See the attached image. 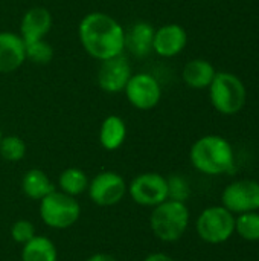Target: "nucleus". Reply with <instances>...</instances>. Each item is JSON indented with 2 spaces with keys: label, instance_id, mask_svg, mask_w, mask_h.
<instances>
[{
  "label": "nucleus",
  "instance_id": "1",
  "mask_svg": "<svg viewBox=\"0 0 259 261\" xmlns=\"http://www.w3.org/2000/svg\"><path fill=\"white\" fill-rule=\"evenodd\" d=\"M78 35L82 49L98 61L122 55L125 50V29L107 12L93 11L84 15Z\"/></svg>",
  "mask_w": 259,
  "mask_h": 261
},
{
  "label": "nucleus",
  "instance_id": "2",
  "mask_svg": "<svg viewBox=\"0 0 259 261\" xmlns=\"http://www.w3.org/2000/svg\"><path fill=\"white\" fill-rule=\"evenodd\" d=\"M189 159L197 171L208 176L226 174L235 164L231 142L218 135H206L197 139L191 147Z\"/></svg>",
  "mask_w": 259,
  "mask_h": 261
},
{
  "label": "nucleus",
  "instance_id": "3",
  "mask_svg": "<svg viewBox=\"0 0 259 261\" xmlns=\"http://www.w3.org/2000/svg\"><path fill=\"white\" fill-rule=\"evenodd\" d=\"M151 210L150 226L156 239L163 243H174L185 236L191 219L186 203L166 199Z\"/></svg>",
  "mask_w": 259,
  "mask_h": 261
},
{
  "label": "nucleus",
  "instance_id": "4",
  "mask_svg": "<svg viewBox=\"0 0 259 261\" xmlns=\"http://www.w3.org/2000/svg\"><path fill=\"white\" fill-rule=\"evenodd\" d=\"M208 89L211 104L218 113L232 116L243 110L247 99V90L235 73L217 72Z\"/></svg>",
  "mask_w": 259,
  "mask_h": 261
},
{
  "label": "nucleus",
  "instance_id": "5",
  "mask_svg": "<svg viewBox=\"0 0 259 261\" xmlns=\"http://www.w3.org/2000/svg\"><path fill=\"white\" fill-rule=\"evenodd\" d=\"M38 211L41 222L58 231L72 228L81 217V206L76 202V197L67 196L60 190H55L41 199Z\"/></svg>",
  "mask_w": 259,
  "mask_h": 261
},
{
  "label": "nucleus",
  "instance_id": "6",
  "mask_svg": "<svg viewBox=\"0 0 259 261\" xmlns=\"http://www.w3.org/2000/svg\"><path fill=\"white\" fill-rule=\"evenodd\" d=\"M195 231L205 243L221 245L235 234V214L223 205L209 206L197 217Z\"/></svg>",
  "mask_w": 259,
  "mask_h": 261
},
{
  "label": "nucleus",
  "instance_id": "7",
  "mask_svg": "<svg viewBox=\"0 0 259 261\" xmlns=\"http://www.w3.org/2000/svg\"><path fill=\"white\" fill-rule=\"evenodd\" d=\"M87 193L95 205L108 208L124 200L128 193V184L119 173L102 171L90 179Z\"/></svg>",
  "mask_w": 259,
  "mask_h": 261
},
{
  "label": "nucleus",
  "instance_id": "8",
  "mask_svg": "<svg viewBox=\"0 0 259 261\" xmlns=\"http://www.w3.org/2000/svg\"><path fill=\"white\" fill-rule=\"evenodd\" d=\"M131 200L145 208H154L168 199L166 177L159 173H142L131 179L128 193Z\"/></svg>",
  "mask_w": 259,
  "mask_h": 261
},
{
  "label": "nucleus",
  "instance_id": "9",
  "mask_svg": "<svg viewBox=\"0 0 259 261\" xmlns=\"http://www.w3.org/2000/svg\"><path fill=\"white\" fill-rule=\"evenodd\" d=\"M124 93L128 102L137 110H151L162 99V86L156 76L147 72L133 73Z\"/></svg>",
  "mask_w": 259,
  "mask_h": 261
},
{
  "label": "nucleus",
  "instance_id": "10",
  "mask_svg": "<svg viewBox=\"0 0 259 261\" xmlns=\"http://www.w3.org/2000/svg\"><path fill=\"white\" fill-rule=\"evenodd\" d=\"M221 205L232 214L259 211V182L240 179L229 184L221 194Z\"/></svg>",
  "mask_w": 259,
  "mask_h": 261
},
{
  "label": "nucleus",
  "instance_id": "11",
  "mask_svg": "<svg viewBox=\"0 0 259 261\" xmlns=\"http://www.w3.org/2000/svg\"><path fill=\"white\" fill-rule=\"evenodd\" d=\"M133 75L130 61L122 55L101 61L98 69V86L107 93L124 92L127 83Z\"/></svg>",
  "mask_w": 259,
  "mask_h": 261
},
{
  "label": "nucleus",
  "instance_id": "12",
  "mask_svg": "<svg viewBox=\"0 0 259 261\" xmlns=\"http://www.w3.org/2000/svg\"><path fill=\"white\" fill-rule=\"evenodd\" d=\"M188 44V34L177 23H166L154 31L153 52L163 58H172L183 52Z\"/></svg>",
  "mask_w": 259,
  "mask_h": 261
},
{
  "label": "nucleus",
  "instance_id": "13",
  "mask_svg": "<svg viewBox=\"0 0 259 261\" xmlns=\"http://www.w3.org/2000/svg\"><path fill=\"white\" fill-rule=\"evenodd\" d=\"M26 61V43L18 32H0V73L15 72Z\"/></svg>",
  "mask_w": 259,
  "mask_h": 261
},
{
  "label": "nucleus",
  "instance_id": "14",
  "mask_svg": "<svg viewBox=\"0 0 259 261\" xmlns=\"http://www.w3.org/2000/svg\"><path fill=\"white\" fill-rule=\"evenodd\" d=\"M52 14L44 6H34L27 9L20 21V37L24 43L37 41L46 38V35L52 29Z\"/></svg>",
  "mask_w": 259,
  "mask_h": 261
},
{
  "label": "nucleus",
  "instance_id": "15",
  "mask_svg": "<svg viewBox=\"0 0 259 261\" xmlns=\"http://www.w3.org/2000/svg\"><path fill=\"white\" fill-rule=\"evenodd\" d=\"M154 28L148 21H136L125 31V49H128L134 57L143 58L153 52Z\"/></svg>",
  "mask_w": 259,
  "mask_h": 261
},
{
  "label": "nucleus",
  "instance_id": "16",
  "mask_svg": "<svg viewBox=\"0 0 259 261\" xmlns=\"http://www.w3.org/2000/svg\"><path fill=\"white\" fill-rule=\"evenodd\" d=\"M99 144L107 151L121 148L127 139V124L118 115H108L99 127Z\"/></svg>",
  "mask_w": 259,
  "mask_h": 261
},
{
  "label": "nucleus",
  "instance_id": "17",
  "mask_svg": "<svg viewBox=\"0 0 259 261\" xmlns=\"http://www.w3.org/2000/svg\"><path fill=\"white\" fill-rule=\"evenodd\" d=\"M215 73H217L215 67L208 60L195 58L185 64V67L182 70V78L188 87L202 90V89H208L211 86Z\"/></svg>",
  "mask_w": 259,
  "mask_h": 261
},
{
  "label": "nucleus",
  "instance_id": "18",
  "mask_svg": "<svg viewBox=\"0 0 259 261\" xmlns=\"http://www.w3.org/2000/svg\"><path fill=\"white\" fill-rule=\"evenodd\" d=\"M55 185L52 184L50 177L38 168H31L21 177V191L26 197L40 202L52 191H55Z\"/></svg>",
  "mask_w": 259,
  "mask_h": 261
},
{
  "label": "nucleus",
  "instance_id": "19",
  "mask_svg": "<svg viewBox=\"0 0 259 261\" xmlns=\"http://www.w3.org/2000/svg\"><path fill=\"white\" fill-rule=\"evenodd\" d=\"M21 261H58L55 243L46 236H35L21 246Z\"/></svg>",
  "mask_w": 259,
  "mask_h": 261
},
{
  "label": "nucleus",
  "instance_id": "20",
  "mask_svg": "<svg viewBox=\"0 0 259 261\" xmlns=\"http://www.w3.org/2000/svg\"><path fill=\"white\" fill-rule=\"evenodd\" d=\"M89 182L90 179L85 174V171L76 167H70L58 176V190L67 196L78 197L87 191Z\"/></svg>",
  "mask_w": 259,
  "mask_h": 261
},
{
  "label": "nucleus",
  "instance_id": "21",
  "mask_svg": "<svg viewBox=\"0 0 259 261\" xmlns=\"http://www.w3.org/2000/svg\"><path fill=\"white\" fill-rule=\"evenodd\" d=\"M235 232L246 242H259V213H244L235 217Z\"/></svg>",
  "mask_w": 259,
  "mask_h": 261
},
{
  "label": "nucleus",
  "instance_id": "22",
  "mask_svg": "<svg viewBox=\"0 0 259 261\" xmlns=\"http://www.w3.org/2000/svg\"><path fill=\"white\" fill-rule=\"evenodd\" d=\"M26 142L15 135L3 136L0 141V156L8 162H20L26 156Z\"/></svg>",
  "mask_w": 259,
  "mask_h": 261
},
{
  "label": "nucleus",
  "instance_id": "23",
  "mask_svg": "<svg viewBox=\"0 0 259 261\" xmlns=\"http://www.w3.org/2000/svg\"><path fill=\"white\" fill-rule=\"evenodd\" d=\"M53 58V47L46 38L26 43V60L34 64H49Z\"/></svg>",
  "mask_w": 259,
  "mask_h": 261
},
{
  "label": "nucleus",
  "instance_id": "24",
  "mask_svg": "<svg viewBox=\"0 0 259 261\" xmlns=\"http://www.w3.org/2000/svg\"><path fill=\"white\" fill-rule=\"evenodd\" d=\"M166 184H168V199L169 200L183 202V203L188 202V199L191 197V187H189V182L183 176L172 174V176L166 177Z\"/></svg>",
  "mask_w": 259,
  "mask_h": 261
},
{
  "label": "nucleus",
  "instance_id": "25",
  "mask_svg": "<svg viewBox=\"0 0 259 261\" xmlns=\"http://www.w3.org/2000/svg\"><path fill=\"white\" fill-rule=\"evenodd\" d=\"M9 232H11V239L15 243L21 245V246L37 236L35 226L29 220H17V222H14Z\"/></svg>",
  "mask_w": 259,
  "mask_h": 261
},
{
  "label": "nucleus",
  "instance_id": "26",
  "mask_svg": "<svg viewBox=\"0 0 259 261\" xmlns=\"http://www.w3.org/2000/svg\"><path fill=\"white\" fill-rule=\"evenodd\" d=\"M143 261H176L172 257H169L168 254L163 252H153L150 255H147Z\"/></svg>",
  "mask_w": 259,
  "mask_h": 261
},
{
  "label": "nucleus",
  "instance_id": "27",
  "mask_svg": "<svg viewBox=\"0 0 259 261\" xmlns=\"http://www.w3.org/2000/svg\"><path fill=\"white\" fill-rule=\"evenodd\" d=\"M85 261H119L116 257L110 255V254H105V252H98V254H93L90 255Z\"/></svg>",
  "mask_w": 259,
  "mask_h": 261
},
{
  "label": "nucleus",
  "instance_id": "28",
  "mask_svg": "<svg viewBox=\"0 0 259 261\" xmlns=\"http://www.w3.org/2000/svg\"><path fill=\"white\" fill-rule=\"evenodd\" d=\"M2 138H3V133H2V128H0V141H2Z\"/></svg>",
  "mask_w": 259,
  "mask_h": 261
}]
</instances>
